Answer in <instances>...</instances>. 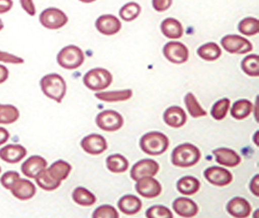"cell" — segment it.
I'll return each mask as SVG.
<instances>
[{
  "instance_id": "cell-1",
  "label": "cell",
  "mask_w": 259,
  "mask_h": 218,
  "mask_svg": "<svg viewBox=\"0 0 259 218\" xmlns=\"http://www.w3.org/2000/svg\"><path fill=\"white\" fill-rule=\"evenodd\" d=\"M41 91L46 97L61 103L67 91V85L60 74H46L40 81Z\"/></svg>"
},
{
  "instance_id": "cell-2",
  "label": "cell",
  "mask_w": 259,
  "mask_h": 218,
  "mask_svg": "<svg viewBox=\"0 0 259 218\" xmlns=\"http://www.w3.org/2000/svg\"><path fill=\"white\" fill-rule=\"evenodd\" d=\"M201 154L198 147L190 143L179 145L172 153V163L179 168H190L200 160Z\"/></svg>"
},
{
  "instance_id": "cell-3",
  "label": "cell",
  "mask_w": 259,
  "mask_h": 218,
  "mask_svg": "<svg viewBox=\"0 0 259 218\" xmlns=\"http://www.w3.org/2000/svg\"><path fill=\"white\" fill-rule=\"evenodd\" d=\"M169 142L164 134L157 131L147 133L140 140V147L150 155H160L168 149Z\"/></svg>"
},
{
  "instance_id": "cell-4",
  "label": "cell",
  "mask_w": 259,
  "mask_h": 218,
  "mask_svg": "<svg viewBox=\"0 0 259 218\" xmlns=\"http://www.w3.org/2000/svg\"><path fill=\"white\" fill-rule=\"evenodd\" d=\"M57 63L68 70L80 68L85 61V54L80 47L75 45H68L63 47L57 54Z\"/></svg>"
},
{
  "instance_id": "cell-5",
  "label": "cell",
  "mask_w": 259,
  "mask_h": 218,
  "mask_svg": "<svg viewBox=\"0 0 259 218\" xmlns=\"http://www.w3.org/2000/svg\"><path fill=\"white\" fill-rule=\"evenodd\" d=\"M83 82L92 91H102L108 88L112 84V75L104 68H94L85 74Z\"/></svg>"
},
{
  "instance_id": "cell-6",
  "label": "cell",
  "mask_w": 259,
  "mask_h": 218,
  "mask_svg": "<svg viewBox=\"0 0 259 218\" xmlns=\"http://www.w3.org/2000/svg\"><path fill=\"white\" fill-rule=\"evenodd\" d=\"M40 24L48 30H59L68 22V16L62 10L50 7L41 12L39 16Z\"/></svg>"
},
{
  "instance_id": "cell-7",
  "label": "cell",
  "mask_w": 259,
  "mask_h": 218,
  "mask_svg": "<svg viewBox=\"0 0 259 218\" xmlns=\"http://www.w3.org/2000/svg\"><path fill=\"white\" fill-rule=\"evenodd\" d=\"M96 124L100 130L113 132L122 128L124 124V119L118 112L107 110L100 112L97 116Z\"/></svg>"
},
{
  "instance_id": "cell-8",
  "label": "cell",
  "mask_w": 259,
  "mask_h": 218,
  "mask_svg": "<svg viewBox=\"0 0 259 218\" xmlns=\"http://www.w3.org/2000/svg\"><path fill=\"white\" fill-rule=\"evenodd\" d=\"M221 45L230 53L244 54L252 50V44L247 39L238 35H227L221 40Z\"/></svg>"
},
{
  "instance_id": "cell-9",
  "label": "cell",
  "mask_w": 259,
  "mask_h": 218,
  "mask_svg": "<svg viewBox=\"0 0 259 218\" xmlns=\"http://www.w3.org/2000/svg\"><path fill=\"white\" fill-rule=\"evenodd\" d=\"M163 54L168 62L174 64L185 63L189 57L188 47L180 41H169L163 47Z\"/></svg>"
},
{
  "instance_id": "cell-10",
  "label": "cell",
  "mask_w": 259,
  "mask_h": 218,
  "mask_svg": "<svg viewBox=\"0 0 259 218\" xmlns=\"http://www.w3.org/2000/svg\"><path fill=\"white\" fill-rule=\"evenodd\" d=\"M159 171V164L154 159H142L133 166L131 171V177L138 181L142 178L154 177Z\"/></svg>"
},
{
  "instance_id": "cell-11",
  "label": "cell",
  "mask_w": 259,
  "mask_h": 218,
  "mask_svg": "<svg viewBox=\"0 0 259 218\" xmlns=\"http://www.w3.org/2000/svg\"><path fill=\"white\" fill-rule=\"evenodd\" d=\"M95 26L99 32L105 36H113L121 30V22L117 17L111 14L100 16L95 22Z\"/></svg>"
},
{
  "instance_id": "cell-12",
  "label": "cell",
  "mask_w": 259,
  "mask_h": 218,
  "mask_svg": "<svg viewBox=\"0 0 259 218\" xmlns=\"http://www.w3.org/2000/svg\"><path fill=\"white\" fill-rule=\"evenodd\" d=\"M136 190L144 198H154L161 194L162 186L154 178L145 177L137 181Z\"/></svg>"
},
{
  "instance_id": "cell-13",
  "label": "cell",
  "mask_w": 259,
  "mask_h": 218,
  "mask_svg": "<svg viewBox=\"0 0 259 218\" xmlns=\"http://www.w3.org/2000/svg\"><path fill=\"white\" fill-rule=\"evenodd\" d=\"M80 146L85 153L92 155H98L107 149V142L103 136L98 134H92L85 136L80 142Z\"/></svg>"
},
{
  "instance_id": "cell-14",
  "label": "cell",
  "mask_w": 259,
  "mask_h": 218,
  "mask_svg": "<svg viewBox=\"0 0 259 218\" xmlns=\"http://www.w3.org/2000/svg\"><path fill=\"white\" fill-rule=\"evenodd\" d=\"M204 176L208 182L216 186H226L233 181V174L221 167L207 168Z\"/></svg>"
},
{
  "instance_id": "cell-15",
  "label": "cell",
  "mask_w": 259,
  "mask_h": 218,
  "mask_svg": "<svg viewBox=\"0 0 259 218\" xmlns=\"http://www.w3.org/2000/svg\"><path fill=\"white\" fill-rule=\"evenodd\" d=\"M10 190L16 198L23 201L29 200L36 193V188L31 181L24 179L22 180L20 178L14 183Z\"/></svg>"
},
{
  "instance_id": "cell-16",
  "label": "cell",
  "mask_w": 259,
  "mask_h": 218,
  "mask_svg": "<svg viewBox=\"0 0 259 218\" xmlns=\"http://www.w3.org/2000/svg\"><path fill=\"white\" fill-rule=\"evenodd\" d=\"M26 148L19 144L6 145L0 149V158L11 164L19 162L26 156Z\"/></svg>"
},
{
  "instance_id": "cell-17",
  "label": "cell",
  "mask_w": 259,
  "mask_h": 218,
  "mask_svg": "<svg viewBox=\"0 0 259 218\" xmlns=\"http://www.w3.org/2000/svg\"><path fill=\"white\" fill-rule=\"evenodd\" d=\"M47 161L45 158L39 155H33L23 163L21 170L27 177L35 179L40 172L47 168Z\"/></svg>"
},
{
  "instance_id": "cell-18",
  "label": "cell",
  "mask_w": 259,
  "mask_h": 218,
  "mask_svg": "<svg viewBox=\"0 0 259 218\" xmlns=\"http://www.w3.org/2000/svg\"><path fill=\"white\" fill-rule=\"evenodd\" d=\"M213 155L215 156L216 161L220 165L226 166L229 168H234L241 162V158L237 152L227 148V147H221L213 151Z\"/></svg>"
},
{
  "instance_id": "cell-19",
  "label": "cell",
  "mask_w": 259,
  "mask_h": 218,
  "mask_svg": "<svg viewBox=\"0 0 259 218\" xmlns=\"http://www.w3.org/2000/svg\"><path fill=\"white\" fill-rule=\"evenodd\" d=\"M227 211L234 217H247L251 212V206L246 199L237 197L233 198L227 204Z\"/></svg>"
},
{
  "instance_id": "cell-20",
  "label": "cell",
  "mask_w": 259,
  "mask_h": 218,
  "mask_svg": "<svg viewBox=\"0 0 259 218\" xmlns=\"http://www.w3.org/2000/svg\"><path fill=\"white\" fill-rule=\"evenodd\" d=\"M173 209L177 215L183 217H193L197 215V204L194 201L187 198H177L173 203Z\"/></svg>"
},
{
  "instance_id": "cell-21",
  "label": "cell",
  "mask_w": 259,
  "mask_h": 218,
  "mask_svg": "<svg viewBox=\"0 0 259 218\" xmlns=\"http://www.w3.org/2000/svg\"><path fill=\"white\" fill-rule=\"evenodd\" d=\"M163 119L168 126L172 128H181L187 122L186 112L179 106H171L163 114Z\"/></svg>"
},
{
  "instance_id": "cell-22",
  "label": "cell",
  "mask_w": 259,
  "mask_h": 218,
  "mask_svg": "<svg viewBox=\"0 0 259 218\" xmlns=\"http://www.w3.org/2000/svg\"><path fill=\"white\" fill-rule=\"evenodd\" d=\"M46 170L49 175L54 180L62 183V180H66L68 177L72 170V167L68 162L60 159L54 162L50 168H46Z\"/></svg>"
},
{
  "instance_id": "cell-23",
  "label": "cell",
  "mask_w": 259,
  "mask_h": 218,
  "mask_svg": "<svg viewBox=\"0 0 259 218\" xmlns=\"http://www.w3.org/2000/svg\"><path fill=\"white\" fill-rule=\"evenodd\" d=\"M161 30L166 37L179 39L183 35V27L179 21L175 18H166L161 24Z\"/></svg>"
},
{
  "instance_id": "cell-24",
  "label": "cell",
  "mask_w": 259,
  "mask_h": 218,
  "mask_svg": "<svg viewBox=\"0 0 259 218\" xmlns=\"http://www.w3.org/2000/svg\"><path fill=\"white\" fill-rule=\"evenodd\" d=\"M118 206L121 212L126 215H135L142 209V202L134 195H125L118 201Z\"/></svg>"
},
{
  "instance_id": "cell-25",
  "label": "cell",
  "mask_w": 259,
  "mask_h": 218,
  "mask_svg": "<svg viewBox=\"0 0 259 218\" xmlns=\"http://www.w3.org/2000/svg\"><path fill=\"white\" fill-rule=\"evenodd\" d=\"M133 92L131 89L121 91H102L95 94L98 99L105 102H121L126 101L133 97Z\"/></svg>"
},
{
  "instance_id": "cell-26",
  "label": "cell",
  "mask_w": 259,
  "mask_h": 218,
  "mask_svg": "<svg viewBox=\"0 0 259 218\" xmlns=\"http://www.w3.org/2000/svg\"><path fill=\"white\" fill-rule=\"evenodd\" d=\"M198 56L206 62H213L221 56L222 51L218 44L215 42H208L200 46L197 50Z\"/></svg>"
},
{
  "instance_id": "cell-27",
  "label": "cell",
  "mask_w": 259,
  "mask_h": 218,
  "mask_svg": "<svg viewBox=\"0 0 259 218\" xmlns=\"http://www.w3.org/2000/svg\"><path fill=\"white\" fill-rule=\"evenodd\" d=\"M73 200L79 204L80 206H92L96 202V197L91 192H89L88 189L84 187H77L74 189L73 195Z\"/></svg>"
},
{
  "instance_id": "cell-28",
  "label": "cell",
  "mask_w": 259,
  "mask_h": 218,
  "mask_svg": "<svg viewBox=\"0 0 259 218\" xmlns=\"http://www.w3.org/2000/svg\"><path fill=\"white\" fill-rule=\"evenodd\" d=\"M253 110V104L247 99H240L233 104L231 115L237 120H243L250 115Z\"/></svg>"
},
{
  "instance_id": "cell-29",
  "label": "cell",
  "mask_w": 259,
  "mask_h": 218,
  "mask_svg": "<svg viewBox=\"0 0 259 218\" xmlns=\"http://www.w3.org/2000/svg\"><path fill=\"white\" fill-rule=\"evenodd\" d=\"M106 167L112 173L121 174L128 169L129 162L125 157L116 153V154H112V155L107 157Z\"/></svg>"
},
{
  "instance_id": "cell-30",
  "label": "cell",
  "mask_w": 259,
  "mask_h": 218,
  "mask_svg": "<svg viewBox=\"0 0 259 218\" xmlns=\"http://www.w3.org/2000/svg\"><path fill=\"white\" fill-rule=\"evenodd\" d=\"M200 181L196 178L192 176H186L181 179L177 182V189L182 194L190 195L194 194L200 189Z\"/></svg>"
},
{
  "instance_id": "cell-31",
  "label": "cell",
  "mask_w": 259,
  "mask_h": 218,
  "mask_svg": "<svg viewBox=\"0 0 259 218\" xmlns=\"http://www.w3.org/2000/svg\"><path fill=\"white\" fill-rule=\"evenodd\" d=\"M19 118V112L12 104L0 103V124H12Z\"/></svg>"
},
{
  "instance_id": "cell-32",
  "label": "cell",
  "mask_w": 259,
  "mask_h": 218,
  "mask_svg": "<svg viewBox=\"0 0 259 218\" xmlns=\"http://www.w3.org/2000/svg\"><path fill=\"white\" fill-rule=\"evenodd\" d=\"M35 182L38 185L39 187L44 189L45 191L50 192V191H55L61 186V183L57 182L50 177L47 173L46 168L42 171L40 172L37 176L35 178Z\"/></svg>"
},
{
  "instance_id": "cell-33",
  "label": "cell",
  "mask_w": 259,
  "mask_h": 218,
  "mask_svg": "<svg viewBox=\"0 0 259 218\" xmlns=\"http://www.w3.org/2000/svg\"><path fill=\"white\" fill-rule=\"evenodd\" d=\"M184 101H185L186 107L189 111V114L193 118H201V117L206 116V111L200 106L196 97H194V95L191 92H189L188 94L186 95Z\"/></svg>"
},
{
  "instance_id": "cell-34",
  "label": "cell",
  "mask_w": 259,
  "mask_h": 218,
  "mask_svg": "<svg viewBox=\"0 0 259 218\" xmlns=\"http://www.w3.org/2000/svg\"><path fill=\"white\" fill-rule=\"evenodd\" d=\"M141 13V6L135 2H129L121 7L119 16L125 22H132Z\"/></svg>"
},
{
  "instance_id": "cell-35",
  "label": "cell",
  "mask_w": 259,
  "mask_h": 218,
  "mask_svg": "<svg viewBox=\"0 0 259 218\" xmlns=\"http://www.w3.org/2000/svg\"><path fill=\"white\" fill-rule=\"evenodd\" d=\"M241 68L245 74L251 77L259 76V58L256 54L247 56L242 61Z\"/></svg>"
},
{
  "instance_id": "cell-36",
  "label": "cell",
  "mask_w": 259,
  "mask_h": 218,
  "mask_svg": "<svg viewBox=\"0 0 259 218\" xmlns=\"http://www.w3.org/2000/svg\"><path fill=\"white\" fill-rule=\"evenodd\" d=\"M239 32L245 36H255L259 32L258 19L254 18H246L239 24Z\"/></svg>"
},
{
  "instance_id": "cell-37",
  "label": "cell",
  "mask_w": 259,
  "mask_h": 218,
  "mask_svg": "<svg viewBox=\"0 0 259 218\" xmlns=\"http://www.w3.org/2000/svg\"><path fill=\"white\" fill-rule=\"evenodd\" d=\"M230 103L231 102L228 98H223V99L219 100L212 106V112H211L212 118H214L215 120L224 119L227 116V112L229 111Z\"/></svg>"
},
{
  "instance_id": "cell-38",
  "label": "cell",
  "mask_w": 259,
  "mask_h": 218,
  "mask_svg": "<svg viewBox=\"0 0 259 218\" xmlns=\"http://www.w3.org/2000/svg\"><path fill=\"white\" fill-rule=\"evenodd\" d=\"M146 216L148 218H172L173 214L167 207L156 205L148 209Z\"/></svg>"
},
{
  "instance_id": "cell-39",
  "label": "cell",
  "mask_w": 259,
  "mask_h": 218,
  "mask_svg": "<svg viewBox=\"0 0 259 218\" xmlns=\"http://www.w3.org/2000/svg\"><path fill=\"white\" fill-rule=\"evenodd\" d=\"M94 218H118L117 209L111 205H101L95 209V212L93 214Z\"/></svg>"
},
{
  "instance_id": "cell-40",
  "label": "cell",
  "mask_w": 259,
  "mask_h": 218,
  "mask_svg": "<svg viewBox=\"0 0 259 218\" xmlns=\"http://www.w3.org/2000/svg\"><path fill=\"white\" fill-rule=\"evenodd\" d=\"M20 178V175L17 172L10 171L6 172L2 175L0 183L4 186V188L10 190L12 186L14 185V183Z\"/></svg>"
},
{
  "instance_id": "cell-41",
  "label": "cell",
  "mask_w": 259,
  "mask_h": 218,
  "mask_svg": "<svg viewBox=\"0 0 259 218\" xmlns=\"http://www.w3.org/2000/svg\"><path fill=\"white\" fill-rule=\"evenodd\" d=\"M0 62L10 64H22L24 63V59L18 56H14L12 53H6L4 51H0Z\"/></svg>"
},
{
  "instance_id": "cell-42",
  "label": "cell",
  "mask_w": 259,
  "mask_h": 218,
  "mask_svg": "<svg viewBox=\"0 0 259 218\" xmlns=\"http://www.w3.org/2000/svg\"><path fill=\"white\" fill-rule=\"evenodd\" d=\"M172 2V0H152V6L156 12H165L170 7Z\"/></svg>"
},
{
  "instance_id": "cell-43",
  "label": "cell",
  "mask_w": 259,
  "mask_h": 218,
  "mask_svg": "<svg viewBox=\"0 0 259 218\" xmlns=\"http://www.w3.org/2000/svg\"><path fill=\"white\" fill-rule=\"evenodd\" d=\"M20 2L21 7L24 9V12H26L28 15L34 17L35 15V5L33 0H19Z\"/></svg>"
},
{
  "instance_id": "cell-44",
  "label": "cell",
  "mask_w": 259,
  "mask_h": 218,
  "mask_svg": "<svg viewBox=\"0 0 259 218\" xmlns=\"http://www.w3.org/2000/svg\"><path fill=\"white\" fill-rule=\"evenodd\" d=\"M13 7L12 0H0V14H6Z\"/></svg>"
},
{
  "instance_id": "cell-45",
  "label": "cell",
  "mask_w": 259,
  "mask_h": 218,
  "mask_svg": "<svg viewBox=\"0 0 259 218\" xmlns=\"http://www.w3.org/2000/svg\"><path fill=\"white\" fill-rule=\"evenodd\" d=\"M258 182H259V175H256L255 177L253 178V180L252 181L250 182V191L252 192L255 196H259V190H258Z\"/></svg>"
},
{
  "instance_id": "cell-46",
  "label": "cell",
  "mask_w": 259,
  "mask_h": 218,
  "mask_svg": "<svg viewBox=\"0 0 259 218\" xmlns=\"http://www.w3.org/2000/svg\"><path fill=\"white\" fill-rule=\"evenodd\" d=\"M9 78V70L6 67L0 65V84H3Z\"/></svg>"
},
{
  "instance_id": "cell-47",
  "label": "cell",
  "mask_w": 259,
  "mask_h": 218,
  "mask_svg": "<svg viewBox=\"0 0 259 218\" xmlns=\"http://www.w3.org/2000/svg\"><path fill=\"white\" fill-rule=\"evenodd\" d=\"M10 134L6 129L0 127V146L4 145L9 140Z\"/></svg>"
},
{
  "instance_id": "cell-48",
  "label": "cell",
  "mask_w": 259,
  "mask_h": 218,
  "mask_svg": "<svg viewBox=\"0 0 259 218\" xmlns=\"http://www.w3.org/2000/svg\"><path fill=\"white\" fill-rule=\"evenodd\" d=\"M79 1L82 2V3L90 4L93 3V2H95L96 0H79Z\"/></svg>"
},
{
  "instance_id": "cell-49",
  "label": "cell",
  "mask_w": 259,
  "mask_h": 218,
  "mask_svg": "<svg viewBox=\"0 0 259 218\" xmlns=\"http://www.w3.org/2000/svg\"><path fill=\"white\" fill-rule=\"evenodd\" d=\"M3 29H4L3 21H2V19H1V18H0V31H1V30H3Z\"/></svg>"
},
{
  "instance_id": "cell-50",
  "label": "cell",
  "mask_w": 259,
  "mask_h": 218,
  "mask_svg": "<svg viewBox=\"0 0 259 218\" xmlns=\"http://www.w3.org/2000/svg\"><path fill=\"white\" fill-rule=\"evenodd\" d=\"M0 172H1V168H0Z\"/></svg>"
}]
</instances>
